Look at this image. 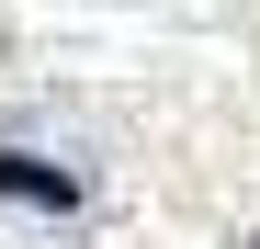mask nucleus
Listing matches in <instances>:
<instances>
[{
    "label": "nucleus",
    "instance_id": "1",
    "mask_svg": "<svg viewBox=\"0 0 260 249\" xmlns=\"http://www.w3.org/2000/svg\"><path fill=\"white\" fill-rule=\"evenodd\" d=\"M0 204H46V215H68V204H79V181H68V170H46V159H23V147H12V159H0Z\"/></svg>",
    "mask_w": 260,
    "mask_h": 249
},
{
    "label": "nucleus",
    "instance_id": "2",
    "mask_svg": "<svg viewBox=\"0 0 260 249\" xmlns=\"http://www.w3.org/2000/svg\"><path fill=\"white\" fill-rule=\"evenodd\" d=\"M0 68H12V46H0Z\"/></svg>",
    "mask_w": 260,
    "mask_h": 249
},
{
    "label": "nucleus",
    "instance_id": "3",
    "mask_svg": "<svg viewBox=\"0 0 260 249\" xmlns=\"http://www.w3.org/2000/svg\"><path fill=\"white\" fill-rule=\"evenodd\" d=\"M238 249H260V238H238Z\"/></svg>",
    "mask_w": 260,
    "mask_h": 249
}]
</instances>
